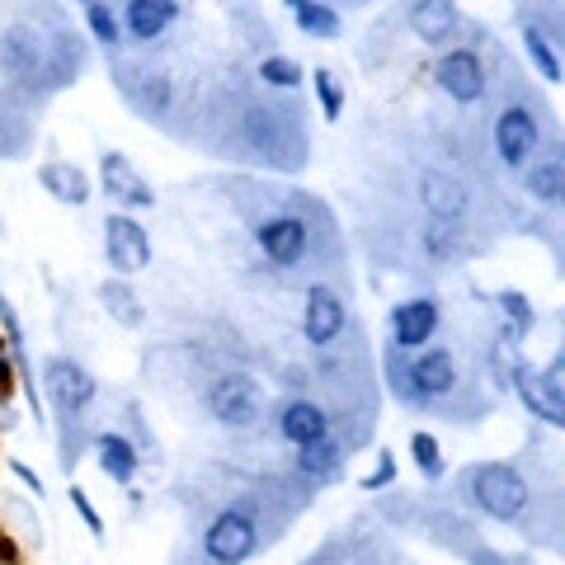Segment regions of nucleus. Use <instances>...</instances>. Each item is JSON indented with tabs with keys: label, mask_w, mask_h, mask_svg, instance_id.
<instances>
[{
	"label": "nucleus",
	"mask_w": 565,
	"mask_h": 565,
	"mask_svg": "<svg viewBox=\"0 0 565 565\" xmlns=\"http://www.w3.org/2000/svg\"><path fill=\"white\" fill-rule=\"evenodd\" d=\"M467 500L481 509V514L500 519V523H519L533 504V486L519 476V467L509 462H481L467 471Z\"/></svg>",
	"instance_id": "nucleus-1"
},
{
	"label": "nucleus",
	"mask_w": 565,
	"mask_h": 565,
	"mask_svg": "<svg viewBox=\"0 0 565 565\" xmlns=\"http://www.w3.org/2000/svg\"><path fill=\"white\" fill-rule=\"evenodd\" d=\"M0 71H6L10 85H24V90H39L43 76H52V47L39 29L29 24H10L0 33Z\"/></svg>",
	"instance_id": "nucleus-2"
},
{
	"label": "nucleus",
	"mask_w": 565,
	"mask_h": 565,
	"mask_svg": "<svg viewBox=\"0 0 565 565\" xmlns=\"http://www.w3.org/2000/svg\"><path fill=\"white\" fill-rule=\"evenodd\" d=\"M255 552H259V523L250 509L232 504L203 527V556L212 565H245Z\"/></svg>",
	"instance_id": "nucleus-3"
},
{
	"label": "nucleus",
	"mask_w": 565,
	"mask_h": 565,
	"mask_svg": "<svg viewBox=\"0 0 565 565\" xmlns=\"http://www.w3.org/2000/svg\"><path fill=\"white\" fill-rule=\"evenodd\" d=\"M207 415L226 424V429H255L259 415H264V392H259V382L255 377H245V373H222V377H212L207 386Z\"/></svg>",
	"instance_id": "nucleus-4"
},
{
	"label": "nucleus",
	"mask_w": 565,
	"mask_h": 565,
	"mask_svg": "<svg viewBox=\"0 0 565 565\" xmlns=\"http://www.w3.org/2000/svg\"><path fill=\"white\" fill-rule=\"evenodd\" d=\"M514 392L519 401L527 405V415H537L542 424L561 429L565 424V386H561V359H552L546 367H533V363H514Z\"/></svg>",
	"instance_id": "nucleus-5"
},
{
	"label": "nucleus",
	"mask_w": 565,
	"mask_h": 565,
	"mask_svg": "<svg viewBox=\"0 0 565 565\" xmlns=\"http://www.w3.org/2000/svg\"><path fill=\"white\" fill-rule=\"evenodd\" d=\"M494 156L509 166V170H523L527 161H537V147H542V122L527 104H504L500 118H494Z\"/></svg>",
	"instance_id": "nucleus-6"
},
{
	"label": "nucleus",
	"mask_w": 565,
	"mask_h": 565,
	"mask_svg": "<svg viewBox=\"0 0 565 565\" xmlns=\"http://www.w3.org/2000/svg\"><path fill=\"white\" fill-rule=\"evenodd\" d=\"M104 259H109V269L122 278L151 269V236L132 212H109V217H104Z\"/></svg>",
	"instance_id": "nucleus-7"
},
{
	"label": "nucleus",
	"mask_w": 565,
	"mask_h": 565,
	"mask_svg": "<svg viewBox=\"0 0 565 565\" xmlns=\"http://www.w3.org/2000/svg\"><path fill=\"white\" fill-rule=\"evenodd\" d=\"M434 76H438V90H444L452 104H481V99H486V85H490L486 62L476 57L471 47L444 52V57H438V66H434Z\"/></svg>",
	"instance_id": "nucleus-8"
},
{
	"label": "nucleus",
	"mask_w": 565,
	"mask_h": 565,
	"mask_svg": "<svg viewBox=\"0 0 565 565\" xmlns=\"http://www.w3.org/2000/svg\"><path fill=\"white\" fill-rule=\"evenodd\" d=\"M43 386H47L52 405H57L62 415H71V419H76L85 405L95 401V377L85 373L76 359H66V353H57V359L43 363Z\"/></svg>",
	"instance_id": "nucleus-9"
},
{
	"label": "nucleus",
	"mask_w": 565,
	"mask_h": 565,
	"mask_svg": "<svg viewBox=\"0 0 565 565\" xmlns=\"http://www.w3.org/2000/svg\"><path fill=\"white\" fill-rule=\"evenodd\" d=\"M255 241L264 259L274 264V269H292V264H302V255L311 250V232L302 217H269L255 226Z\"/></svg>",
	"instance_id": "nucleus-10"
},
{
	"label": "nucleus",
	"mask_w": 565,
	"mask_h": 565,
	"mask_svg": "<svg viewBox=\"0 0 565 565\" xmlns=\"http://www.w3.org/2000/svg\"><path fill=\"white\" fill-rule=\"evenodd\" d=\"M99 189L109 193L118 207H132V212H141V207L156 203V189L141 180L137 166H132L122 151H104V156H99Z\"/></svg>",
	"instance_id": "nucleus-11"
},
{
	"label": "nucleus",
	"mask_w": 565,
	"mask_h": 565,
	"mask_svg": "<svg viewBox=\"0 0 565 565\" xmlns=\"http://www.w3.org/2000/svg\"><path fill=\"white\" fill-rule=\"evenodd\" d=\"M344 326H349V311L340 302V292H330V288L316 282V288L307 292V307H302V334H307V344L326 349V344L340 340Z\"/></svg>",
	"instance_id": "nucleus-12"
},
{
	"label": "nucleus",
	"mask_w": 565,
	"mask_h": 565,
	"mask_svg": "<svg viewBox=\"0 0 565 565\" xmlns=\"http://www.w3.org/2000/svg\"><path fill=\"white\" fill-rule=\"evenodd\" d=\"M419 203H424V212H429V217H438V222H462L467 207H471V193H467V184L457 180V174H448V170H424V174H419Z\"/></svg>",
	"instance_id": "nucleus-13"
},
{
	"label": "nucleus",
	"mask_w": 565,
	"mask_h": 565,
	"mask_svg": "<svg viewBox=\"0 0 565 565\" xmlns=\"http://www.w3.org/2000/svg\"><path fill=\"white\" fill-rule=\"evenodd\" d=\"M438 334V302L434 297H411L392 311V344L401 353H415L424 349Z\"/></svg>",
	"instance_id": "nucleus-14"
},
{
	"label": "nucleus",
	"mask_w": 565,
	"mask_h": 565,
	"mask_svg": "<svg viewBox=\"0 0 565 565\" xmlns=\"http://www.w3.org/2000/svg\"><path fill=\"white\" fill-rule=\"evenodd\" d=\"M405 377H411V392L419 401L452 396V386H457V359H452L448 349H424L415 363H405Z\"/></svg>",
	"instance_id": "nucleus-15"
},
{
	"label": "nucleus",
	"mask_w": 565,
	"mask_h": 565,
	"mask_svg": "<svg viewBox=\"0 0 565 565\" xmlns=\"http://www.w3.org/2000/svg\"><path fill=\"white\" fill-rule=\"evenodd\" d=\"M180 20V0H122V20L137 43H156L161 33Z\"/></svg>",
	"instance_id": "nucleus-16"
},
{
	"label": "nucleus",
	"mask_w": 565,
	"mask_h": 565,
	"mask_svg": "<svg viewBox=\"0 0 565 565\" xmlns=\"http://www.w3.org/2000/svg\"><path fill=\"white\" fill-rule=\"evenodd\" d=\"M278 434L288 438L292 448H311V444H321V438L330 434V415L316 401H288L282 405V415H278Z\"/></svg>",
	"instance_id": "nucleus-17"
},
{
	"label": "nucleus",
	"mask_w": 565,
	"mask_h": 565,
	"mask_svg": "<svg viewBox=\"0 0 565 565\" xmlns=\"http://www.w3.org/2000/svg\"><path fill=\"white\" fill-rule=\"evenodd\" d=\"M411 29L419 43L444 47L457 33V0H415L411 6Z\"/></svg>",
	"instance_id": "nucleus-18"
},
{
	"label": "nucleus",
	"mask_w": 565,
	"mask_h": 565,
	"mask_svg": "<svg viewBox=\"0 0 565 565\" xmlns=\"http://www.w3.org/2000/svg\"><path fill=\"white\" fill-rule=\"evenodd\" d=\"M39 184L57 203H66V207H85V203H90V180H85V170L71 166V161H47L39 170Z\"/></svg>",
	"instance_id": "nucleus-19"
},
{
	"label": "nucleus",
	"mask_w": 565,
	"mask_h": 565,
	"mask_svg": "<svg viewBox=\"0 0 565 565\" xmlns=\"http://www.w3.org/2000/svg\"><path fill=\"white\" fill-rule=\"evenodd\" d=\"M95 462H99V471L109 476V481L132 486V476H137V467H141V452H137L122 434H99V438H95Z\"/></svg>",
	"instance_id": "nucleus-20"
},
{
	"label": "nucleus",
	"mask_w": 565,
	"mask_h": 565,
	"mask_svg": "<svg viewBox=\"0 0 565 565\" xmlns=\"http://www.w3.org/2000/svg\"><path fill=\"white\" fill-rule=\"evenodd\" d=\"M523 189L533 193L537 203L556 207L565 199V166H561V156L552 151V156H542V161H527L523 166Z\"/></svg>",
	"instance_id": "nucleus-21"
},
{
	"label": "nucleus",
	"mask_w": 565,
	"mask_h": 565,
	"mask_svg": "<svg viewBox=\"0 0 565 565\" xmlns=\"http://www.w3.org/2000/svg\"><path fill=\"white\" fill-rule=\"evenodd\" d=\"M288 10L307 39H334L340 33V10L326 6V0H288Z\"/></svg>",
	"instance_id": "nucleus-22"
},
{
	"label": "nucleus",
	"mask_w": 565,
	"mask_h": 565,
	"mask_svg": "<svg viewBox=\"0 0 565 565\" xmlns=\"http://www.w3.org/2000/svg\"><path fill=\"white\" fill-rule=\"evenodd\" d=\"M99 302H104V311H109L118 326H128V330H137L141 321H147V311H141L137 292H132V288H128V282H122V278L99 282Z\"/></svg>",
	"instance_id": "nucleus-23"
},
{
	"label": "nucleus",
	"mask_w": 565,
	"mask_h": 565,
	"mask_svg": "<svg viewBox=\"0 0 565 565\" xmlns=\"http://www.w3.org/2000/svg\"><path fill=\"white\" fill-rule=\"evenodd\" d=\"M141 76H147L141 85L137 81H122V95H128L147 118H161L170 109V85H166L161 71H141Z\"/></svg>",
	"instance_id": "nucleus-24"
},
{
	"label": "nucleus",
	"mask_w": 565,
	"mask_h": 565,
	"mask_svg": "<svg viewBox=\"0 0 565 565\" xmlns=\"http://www.w3.org/2000/svg\"><path fill=\"white\" fill-rule=\"evenodd\" d=\"M344 462V448L334 444V438L326 434L321 444H311V448H297V471L311 476V481H326V476H334Z\"/></svg>",
	"instance_id": "nucleus-25"
},
{
	"label": "nucleus",
	"mask_w": 565,
	"mask_h": 565,
	"mask_svg": "<svg viewBox=\"0 0 565 565\" xmlns=\"http://www.w3.org/2000/svg\"><path fill=\"white\" fill-rule=\"evenodd\" d=\"M523 52H527V62L537 66L542 81H561V62H556V52H552V39H546L537 24H523Z\"/></svg>",
	"instance_id": "nucleus-26"
},
{
	"label": "nucleus",
	"mask_w": 565,
	"mask_h": 565,
	"mask_svg": "<svg viewBox=\"0 0 565 565\" xmlns=\"http://www.w3.org/2000/svg\"><path fill=\"white\" fill-rule=\"evenodd\" d=\"M494 307L504 311V321H509V334H514V340H519V334H527V330L537 326V311H533V302H527L523 292H514V288H504L500 297H494Z\"/></svg>",
	"instance_id": "nucleus-27"
},
{
	"label": "nucleus",
	"mask_w": 565,
	"mask_h": 565,
	"mask_svg": "<svg viewBox=\"0 0 565 565\" xmlns=\"http://www.w3.org/2000/svg\"><path fill=\"white\" fill-rule=\"evenodd\" d=\"M85 29H90V39L104 43V47H114L118 33H122V24H118V14H114L109 0H95V6H85Z\"/></svg>",
	"instance_id": "nucleus-28"
},
{
	"label": "nucleus",
	"mask_w": 565,
	"mask_h": 565,
	"mask_svg": "<svg viewBox=\"0 0 565 565\" xmlns=\"http://www.w3.org/2000/svg\"><path fill=\"white\" fill-rule=\"evenodd\" d=\"M411 452H415V467H419L424 481H438V476H444V448H438L434 434L415 429V434H411Z\"/></svg>",
	"instance_id": "nucleus-29"
},
{
	"label": "nucleus",
	"mask_w": 565,
	"mask_h": 565,
	"mask_svg": "<svg viewBox=\"0 0 565 565\" xmlns=\"http://www.w3.org/2000/svg\"><path fill=\"white\" fill-rule=\"evenodd\" d=\"M259 81L274 85V90H297V85H302V66H297L292 57H278V52H269V57L259 62Z\"/></svg>",
	"instance_id": "nucleus-30"
},
{
	"label": "nucleus",
	"mask_w": 565,
	"mask_h": 565,
	"mask_svg": "<svg viewBox=\"0 0 565 565\" xmlns=\"http://www.w3.org/2000/svg\"><path fill=\"white\" fill-rule=\"evenodd\" d=\"M457 236H462V222H438V217H429V226H424V250H429L434 259H452Z\"/></svg>",
	"instance_id": "nucleus-31"
},
{
	"label": "nucleus",
	"mask_w": 565,
	"mask_h": 565,
	"mask_svg": "<svg viewBox=\"0 0 565 565\" xmlns=\"http://www.w3.org/2000/svg\"><path fill=\"white\" fill-rule=\"evenodd\" d=\"M316 99H321V114L330 118V122H340V114H344V85L334 81V71H316Z\"/></svg>",
	"instance_id": "nucleus-32"
},
{
	"label": "nucleus",
	"mask_w": 565,
	"mask_h": 565,
	"mask_svg": "<svg viewBox=\"0 0 565 565\" xmlns=\"http://www.w3.org/2000/svg\"><path fill=\"white\" fill-rule=\"evenodd\" d=\"M71 509H76V514L85 519V527H90L95 537H104V519H99V509L90 504V494H85L81 486H71Z\"/></svg>",
	"instance_id": "nucleus-33"
},
{
	"label": "nucleus",
	"mask_w": 565,
	"mask_h": 565,
	"mask_svg": "<svg viewBox=\"0 0 565 565\" xmlns=\"http://www.w3.org/2000/svg\"><path fill=\"white\" fill-rule=\"evenodd\" d=\"M396 481V462H392V452H382L377 457V467H373V476H367V481H363V490H386V486H392Z\"/></svg>",
	"instance_id": "nucleus-34"
},
{
	"label": "nucleus",
	"mask_w": 565,
	"mask_h": 565,
	"mask_svg": "<svg viewBox=\"0 0 565 565\" xmlns=\"http://www.w3.org/2000/svg\"><path fill=\"white\" fill-rule=\"evenodd\" d=\"M14 476H20V481H24V486H29L33 494H43V481H39V476H33V471H29L24 462H14Z\"/></svg>",
	"instance_id": "nucleus-35"
},
{
	"label": "nucleus",
	"mask_w": 565,
	"mask_h": 565,
	"mask_svg": "<svg viewBox=\"0 0 565 565\" xmlns=\"http://www.w3.org/2000/svg\"><path fill=\"white\" fill-rule=\"evenodd\" d=\"M81 6H95V0H81Z\"/></svg>",
	"instance_id": "nucleus-36"
}]
</instances>
